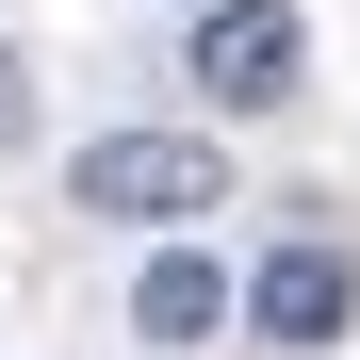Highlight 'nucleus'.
I'll return each instance as SVG.
<instances>
[{"label":"nucleus","mask_w":360,"mask_h":360,"mask_svg":"<svg viewBox=\"0 0 360 360\" xmlns=\"http://www.w3.org/2000/svg\"><path fill=\"white\" fill-rule=\"evenodd\" d=\"M66 197L98 229H148V246H197V213H229V148L213 131H82Z\"/></svg>","instance_id":"f257e3e1"},{"label":"nucleus","mask_w":360,"mask_h":360,"mask_svg":"<svg viewBox=\"0 0 360 360\" xmlns=\"http://www.w3.org/2000/svg\"><path fill=\"white\" fill-rule=\"evenodd\" d=\"M180 82L213 115H295L311 98V17H295V0H213V17L180 33Z\"/></svg>","instance_id":"f03ea898"},{"label":"nucleus","mask_w":360,"mask_h":360,"mask_svg":"<svg viewBox=\"0 0 360 360\" xmlns=\"http://www.w3.org/2000/svg\"><path fill=\"white\" fill-rule=\"evenodd\" d=\"M229 311H246V344H278V360H328L360 328V246H344V229H278Z\"/></svg>","instance_id":"7ed1b4c3"},{"label":"nucleus","mask_w":360,"mask_h":360,"mask_svg":"<svg viewBox=\"0 0 360 360\" xmlns=\"http://www.w3.org/2000/svg\"><path fill=\"white\" fill-rule=\"evenodd\" d=\"M131 344H164V360L229 344V262H213V246H148V278H131Z\"/></svg>","instance_id":"20e7f679"},{"label":"nucleus","mask_w":360,"mask_h":360,"mask_svg":"<svg viewBox=\"0 0 360 360\" xmlns=\"http://www.w3.org/2000/svg\"><path fill=\"white\" fill-rule=\"evenodd\" d=\"M17 131H33V66L0 49V148H17Z\"/></svg>","instance_id":"39448f33"}]
</instances>
